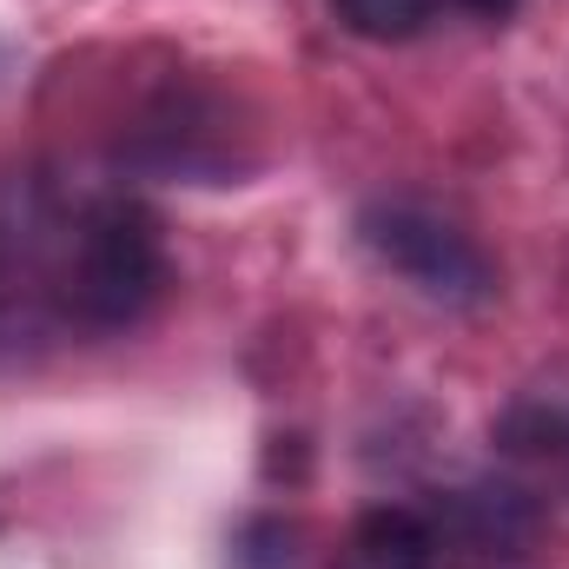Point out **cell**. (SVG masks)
<instances>
[{
	"label": "cell",
	"mask_w": 569,
	"mask_h": 569,
	"mask_svg": "<svg viewBox=\"0 0 569 569\" xmlns=\"http://www.w3.org/2000/svg\"><path fill=\"white\" fill-rule=\"evenodd\" d=\"M166 284V246H159V226L146 219L140 206L113 199L100 206L87 226H80V246H73V272H67V305L100 325V331H120V325H140L152 311Z\"/></svg>",
	"instance_id": "1"
},
{
	"label": "cell",
	"mask_w": 569,
	"mask_h": 569,
	"mask_svg": "<svg viewBox=\"0 0 569 569\" xmlns=\"http://www.w3.org/2000/svg\"><path fill=\"white\" fill-rule=\"evenodd\" d=\"M358 232H365V246H371L398 279H411L425 298H437V305H483V298L497 291L490 259H483L450 219H437L425 206H371V212L358 219Z\"/></svg>",
	"instance_id": "2"
},
{
	"label": "cell",
	"mask_w": 569,
	"mask_h": 569,
	"mask_svg": "<svg viewBox=\"0 0 569 569\" xmlns=\"http://www.w3.org/2000/svg\"><path fill=\"white\" fill-rule=\"evenodd\" d=\"M430 563H437V537H430L425 517H411L398 503H378L345 530L331 569H430Z\"/></svg>",
	"instance_id": "3"
},
{
	"label": "cell",
	"mask_w": 569,
	"mask_h": 569,
	"mask_svg": "<svg viewBox=\"0 0 569 569\" xmlns=\"http://www.w3.org/2000/svg\"><path fill=\"white\" fill-rule=\"evenodd\" d=\"M331 7L358 40H411L437 13V0H331Z\"/></svg>",
	"instance_id": "4"
},
{
	"label": "cell",
	"mask_w": 569,
	"mask_h": 569,
	"mask_svg": "<svg viewBox=\"0 0 569 569\" xmlns=\"http://www.w3.org/2000/svg\"><path fill=\"white\" fill-rule=\"evenodd\" d=\"M463 7H470V13H490V20H497V13H510L517 0H463Z\"/></svg>",
	"instance_id": "5"
}]
</instances>
